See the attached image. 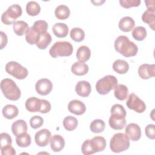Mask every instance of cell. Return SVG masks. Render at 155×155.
<instances>
[{"mask_svg":"<svg viewBox=\"0 0 155 155\" xmlns=\"http://www.w3.org/2000/svg\"><path fill=\"white\" fill-rule=\"evenodd\" d=\"M114 48L116 51L127 58L136 56L138 51L137 45L130 41L129 38L124 35L119 36L116 39Z\"/></svg>","mask_w":155,"mask_h":155,"instance_id":"cell-1","label":"cell"},{"mask_svg":"<svg viewBox=\"0 0 155 155\" xmlns=\"http://www.w3.org/2000/svg\"><path fill=\"white\" fill-rule=\"evenodd\" d=\"M106 140L102 136H95L91 139L85 140L81 147V151L85 155L102 151L106 147Z\"/></svg>","mask_w":155,"mask_h":155,"instance_id":"cell-2","label":"cell"},{"mask_svg":"<svg viewBox=\"0 0 155 155\" xmlns=\"http://www.w3.org/2000/svg\"><path fill=\"white\" fill-rule=\"evenodd\" d=\"M1 89L4 96L10 101H17L21 97V90L11 79L5 78L1 82Z\"/></svg>","mask_w":155,"mask_h":155,"instance_id":"cell-3","label":"cell"},{"mask_svg":"<svg viewBox=\"0 0 155 155\" xmlns=\"http://www.w3.org/2000/svg\"><path fill=\"white\" fill-rule=\"evenodd\" d=\"M130 147V140L128 136L122 133H117L111 137L110 142V148L113 153H119L124 151Z\"/></svg>","mask_w":155,"mask_h":155,"instance_id":"cell-4","label":"cell"},{"mask_svg":"<svg viewBox=\"0 0 155 155\" xmlns=\"http://www.w3.org/2000/svg\"><path fill=\"white\" fill-rule=\"evenodd\" d=\"M73 51V47L71 44L68 41L56 42L50 48L49 53L54 58L58 56H70Z\"/></svg>","mask_w":155,"mask_h":155,"instance_id":"cell-5","label":"cell"},{"mask_svg":"<svg viewBox=\"0 0 155 155\" xmlns=\"http://www.w3.org/2000/svg\"><path fill=\"white\" fill-rule=\"evenodd\" d=\"M117 84V78L113 75H107L99 79L96 84L97 92L102 95H105L114 88Z\"/></svg>","mask_w":155,"mask_h":155,"instance_id":"cell-6","label":"cell"},{"mask_svg":"<svg viewBox=\"0 0 155 155\" xmlns=\"http://www.w3.org/2000/svg\"><path fill=\"white\" fill-rule=\"evenodd\" d=\"M22 13V8L19 5L13 4L2 14L1 21L5 25L13 24L15 20L21 16Z\"/></svg>","mask_w":155,"mask_h":155,"instance_id":"cell-7","label":"cell"},{"mask_svg":"<svg viewBox=\"0 0 155 155\" xmlns=\"http://www.w3.org/2000/svg\"><path fill=\"white\" fill-rule=\"evenodd\" d=\"M6 72L18 79H24L28 76V70L19 63L15 61L8 62L5 67Z\"/></svg>","mask_w":155,"mask_h":155,"instance_id":"cell-8","label":"cell"},{"mask_svg":"<svg viewBox=\"0 0 155 155\" xmlns=\"http://www.w3.org/2000/svg\"><path fill=\"white\" fill-rule=\"evenodd\" d=\"M126 104L129 109L133 110L138 113H142L146 110L145 102L134 93H131L129 95Z\"/></svg>","mask_w":155,"mask_h":155,"instance_id":"cell-9","label":"cell"},{"mask_svg":"<svg viewBox=\"0 0 155 155\" xmlns=\"http://www.w3.org/2000/svg\"><path fill=\"white\" fill-rule=\"evenodd\" d=\"M53 84L47 78H42L38 80L35 85V89L36 92L42 96L48 94L52 90Z\"/></svg>","mask_w":155,"mask_h":155,"instance_id":"cell-10","label":"cell"},{"mask_svg":"<svg viewBox=\"0 0 155 155\" xmlns=\"http://www.w3.org/2000/svg\"><path fill=\"white\" fill-rule=\"evenodd\" d=\"M51 136L50 131L46 128H43L37 131L35 136V140L36 145L39 147L47 146L50 141Z\"/></svg>","mask_w":155,"mask_h":155,"instance_id":"cell-11","label":"cell"},{"mask_svg":"<svg viewBox=\"0 0 155 155\" xmlns=\"http://www.w3.org/2000/svg\"><path fill=\"white\" fill-rule=\"evenodd\" d=\"M125 134L132 141H137L141 137L140 127L135 123H130L126 126Z\"/></svg>","mask_w":155,"mask_h":155,"instance_id":"cell-12","label":"cell"},{"mask_svg":"<svg viewBox=\"0 0 155 155\" xmlns=\"http://www.w3.org/2000/svg\"><path fill=\"white\" fill-rule=\"evenodd\" d=\"M109 125L111 128L116 130H122L126 125L125 116L120 114H111L108 120Z\"/></svg>","mask_w":155,"mask_h":155,"instance_id":"cell-13","label":"cell"},{"mask_svg":"<svg viewBox=\"0 0 155 155\" xmlns=\"http://www.w3.org/2000/svg\"><path fill=\"white\" fill-rule=\"evenodd\" d=\"M139 76L143 79H148L155 76V65L143 64L138 68Z\"/></svg>","mask_w":155,"mask_h":155,"instance_id":"cell-14","label":"cell"},{"mask_svg":"<svg viewBox=\"0 0 155 155\" xmlns=\"http://www.w3.org/2000/svg\"><path fill=\"white\" fill-rule=\"evenodd\" d=\"M69 111L76 115H82L86 111L85 105L81 101L74 99L71 101L68 105Z\"/></svg>","mask_w":155,"mask_h":155,"instance_id":"cell-15","label":"cell"},{"mask_svg":"<svg viewBox=\"0 0 155 155\" xmlns=\"http://www.w3.org/2000/svg\"><path fill=\"white\" fill-rule=\"evenodd\" d=\"M75 91L79 96L88 97L91 91V85L86 81H79L76 85Z\"/></svg>","mask_w":155,"mask_h":155,"instance_id":"cell-16","label":"cell"},{"mask_svg":"<svg viewBox=\"0 0 155 155\" xmlns=\"http://www.w3.org/2000/svg\"><path fill=\"white\" fill-rule=\"evenodd\" d=\"M25 107L29 112H40L42 107V100L36 97L28 98L25 103Z\"/></svg>","mask_w":155,"mask_h":155,"instance_id":"cell-17","label":"cell"},{"mask_svg":"<svg viewBox=\"0 0 155 155\" xmlns=\"http://www.w3.org/2000/svg\"><path fill=\"white\" fill-rule=\"evenodd\" d=\"M65 146V140L59 134L53 135L50 139V147L54 152L61 151Z\"/></svg>","mask_w":155,"mask_h":155,"instance_id":"cell-18","label":"cell"},{"mask_svg":"<svg viewBox=\"0 0 155 155\" xmlns=\"http://www.w3.org/2000/svg\"><path fill=\"white\" fill-rule=\"evenodd\" d=\"M51 40L52 38L49 33L46 32L41 33L37 38L36 45L39 49L44 50L49 45L51 42Z\"/></svg>","mask_w":155,"mask_h":155,"instance_id":"cell-19","label":"cell"},{"mask_svg":"<svg viewBox=\"0 0 155 155\" xmlns=\"http://www.w3.org/2000/svg\"><path fill=\"white\" fill-rule=\"evenodd\" d=\"M13 134L16 137L27 131V124L22 119H19L14 122L12 125Z\"/></svg>","mask_w":155,"mask_h":155,"instance_id":"cell-20","label":"cell"},{"mask_svg":"<svg viewBox=\"0 0 155 155\" xmlns=\"http://www.w3.org/2000/svg\"><path fill=\"white\" fill-rule=\"evenodd\" d=\"M52 31L56 37L59 38H62L66 37L68 35V27L65 23L57 22L53 25L52 27Z\"/></svg>","mask_w":155,"mask_h":155,"instance_id":"cell-21","label":"cell"},{"mask_svg":"<svg viewBox=\"0 0 155 155\" xmlns=\"http://www.w3.org/2000/svg\"><path fill=\"white\" fill-rule=\"evenodd\" d=\"M134 25L135 22L132 18L125 16L120 19L118 26L120 30L124 32H129L133 29Z\"/></svg>","mask_w":155,"mask_h":155,"instance_id":"cell-22","label":"cell"},{"mask_svg":"<svg viewBox=\"0 0 155 155\" xmlns=\"http://www.w3.org/2000/svg\"><path fill=\"white\" fill-rule=\"evenodd\" d=\"M88 66L82 62H74L71 68V72L77 76H84L86 74L88 71Z\"/></svg>","mask_w":155,"mask_h":155,"instance_id":"cell-23","label":"cell"},{"mask_svg":"<svg viewBox=\"0 0 155 155\" xmlns=\"http://www.w3.org/2000/svg\"><path fill=\"white\" fill-rule=\"evenodd\" d=\"M2 113L4 117L6 119H13L18 115L19 110L16 106L14 105L8 104L3 107Z\"/></svg>","mask_w":155,"mask_h":155,"instance_id":"cell-24","label":"cell"},{"mask_svg":"<svg viewBox=\"0 0 155 155\" xmlns=\"http://www.w3.org/2000/svg\"><path fill=\"white\" fill-rule=\"evenodd\" d=\"M13 28L15 33L21 36L26 34L30 28L26 22L24 21H17L13 24Z\"/></svg>","mask_w":155,"mask_h":155,"instance_id":"cell-25","label":"cell"},{"mask_svg":"<svg viewBox=\"0 0 155 155\" xmlns=\"http://www.w3.org/2000/svg\"><path fill=\"white\" fill-rule=\"evenodd\" d=\"M113 69L120 74L126 73L129 70V65L127 62L123 59H117L113 64Z\"/></svg>","mask_w":155,"mask_h":155,"instance_id":"cell-26","label":"cell"},{"mask_svg":"<svg viewBox=\"0 0 155 155\" xmlns=\"http://www.w3.org/2000/svg\"><path fill=\"white\" fill-rule=\"evenodd\" d=\"M114 89V94L116 99L119 101H124L127 98L128 90L126 85L124 84H117Z\"/></svg>","mask_w":155,"mask_h":155,"instance_id":"cell-27","label":"cell"},{"mask_svg":"<svg viewBox=\"0 0 155 155\" xmlns=\"http://www.w3.org/2000/svg\"><path fill=\"white\" fill-rule=\"evenodd\" d=\"M91 56L90 49L86 45H82L78 48L76 52V58L80 62L87 61Z\"/></svg>","mask_w":155,"mask_h":155,"instance_id":"cell-28","label":"cell"},{"mask_svg":"<svg viewBox=\"0 0 155 155\" xmlns=\"http://www.w3.org/2000/svg\"><path fill=\"white\" fill-rule=\"evenodd\" d=\"M54 14L58 19H66L70 15V8L65 5H59L56 8Z\"/></svg>","mask_w":155,"mask_h":155,"instance_id":"cell-29","label":"cell"},{"mask_svg":"<svg viewBox=\"0 0 155 155\" xmlns=\"http://www.w3.org/2000/svg\"><path fill=\"white\" fill-rule=\"evenodd\" d=\"M16 144L22 148H25L28 147L31 143V139L29 134L27 132L22 133L16 137Z\"/></svg>","mask_w":155,"mask_h":155,"instance_id":"cell-30","label":"cell"},{"mask_svg":"<svg viewBox=\"0 0 155 155\" xmlns=\"http://www.w3.org/2000/svg\"><path fill=\"white\" fill-rule=\"evenodd\" d=\"M26 12L30 16H36L41 12V7L36 1H29L26 5Z\"/></svg>","mask_w":155,"mask_h":155,"instance_id":"cell-31","label":"cell"},{"mask_svg":"<svg viewBox=\"0 0 155 155\" xmlns=\"http://www.w3.org/2000/svg\"><path fill=\"white\" fill-rule=\"evenodd\" d=\"M142 20L143 22L148 24L149 27L153 30H154V24H155L154 12H152L147 10L142 14Z\"/></svg>","mask_w":155,"mask_h":155,"instance_id":"cell-32","label":"cell"},{"mask_svg":"<svg viewBox=\"0 0 155 155\" xmlns=\"http://www.w3.org/2000/svg\"><path fill=\"white\" fill-rule=\"evenodd\" d=\"M105 124L102 119H94L90 125V130L94 133H100L104 131Z\"/></svg>","mask_w":155,"mask_h":155,"instance_id":"cell-33","label":"cell"},{"mask_svg":"<svg viewBox=\"0 0 155 155\" xmlns=\"http://www.w3.org/2000/svg\"><path fill=\"white\" fill-rule=\"evenodd\" d=\"M78 124V121L77 119L71 116L65 117L63 120V126L68 131H73L76 129Z\"/></svg>","mask_w":155,"mask_h":155,"instance_id":"cell-34","label":"cell"},{"mask_svg":"<svg viewBox=\"0 0 155 155\" xmlns=\"http://www.w3.org/2000/svg\"><path fill=\"white\" fill-rule=\"evenodd\" d=\"M31 27L34 31L39 35L41 33L47 32L48 29V23L44 20H38L35 21Z\"/></svg>","mask_w":155,"mask_h":155,"instance_id":"cell-35","label":"cell"},{"mask_svg":"<svg viewBox=\"0 0 155 155\" xmlns=\"http://www.w3.org/2000/svg\"><path fill=\"white\" fill-rule=\"evenodd\" d=\"M132 36L138 41H142L147 36V30L142 26H137L133 29Z\"/></svg>","mask_w":155,"mask_h":155,"instance_id":"cell-36","label":"cell"},{"mask_svg":"<svg viewBox=\"0 0 155 155\" xmlns=\"http://www.w3.org/2000/svg\"><path fill=\"white\" fill-rule=\"evenodd\" d=\"M70 38L75 42H81L85 38V33L82 29L78 27L73 28L70 33Z\"/></svg>","mask_w":155,"mask_h":155,"instance_id":"cell-37","label":"cell"},{"mask_svg":"<svg viewBox=\"0 0 155 155\" xmlns=\"http://www.w3.org/2000/svg\"><path fill=\"white\" fill-rule=\"evenodd\" d=\"M44 123V119L42 117L36 115L30 119V125L33 129H37L42 127Z\"/></svg>","mask_w":155,"mask_h":155,"instance_id":"cell-38","label":"cell"},{"mask_svg":"<svg viewBox=\"0 0 155 155\" xmlns=\"http://www.w3.org/2000/svg\"><path fill=\"white\" fill-rule=\"evenodd\" d=\"M38 36V35L33 31L31 27H30L27 33L25 34V40L28 44L31 45L36 44Z\"/></svg>","mask_w":155,"mask_h":155,"instance_id":"cell-39","label":"cell"},{"mask_svg":"<svg viewBox=\"0 0 155 155\" xmlns=\"http://www.w3.org/2000/svg\"><path fill=\"white\" fill-rule=\"evenodd\" d=\"M0 140V148H2L7 146L12 145V139L11 136L7 133H1Z\"/></svg>","mask_w":155,"mask_h":155,"instance_id":"cell-40","label":"cell"},{"mask_svg":"<svg viewBox=\"0 0 155 155\" xmlns=\"http://www.w3.org/2000/svg\"><path fill=\"white\" fill-rule=\"evenodd\" d=\"M140 0H120V5L124 8H129L133 7H138L140 4Z\"/></svg>","mask_w":155,"mask_h":155,"instance_id":"cell-41","label":"cell"},{"mask_svg":"<svg viewBox=\"0 0 155 155\" xmlns=\"http://www.w3.org/2000/svg\"><path fill=\"white\" fill-rule=\"evenodd\" d=\"M111 114H120L124 116H126L127 112L124 108V107L118 104H114L111 108Z\"/></svg>","mask_w":155,"mask_h":155,"instance_id":"cell-42","label":"cell"},{"mask_svg":"<svg viewBox=\"0 0 155 155\" xmlns=\"http://www.w3.org/2000/svg\"><path fill=\"white\" fill-rule=\"evenodd\" d=\"M145 133L147 137L154 140L155 139V125L154 124H148L145 127Z\"/></svg>","mask_w":155,"mask_h":155,"instance_id":"cell-43","label":"cell"},{"mask_svg":"<svg viewBox=\"0 0 155 155\" xmlns=\"http://www.w3.org/2000/svg\"><path fill=\"white\" fill-rule=\"evenodd\" d=\"M41 100H42V107H41L40 113H44V114L48 113L50 111L51 108L50 103L45 99H41Z\"/></svg>","mask_w":155,"mask_h":155,"instance_id":"cell-44","label":"cell"},{"mask_svg":"<svg viewBox=\"0 0 155 155\" xmlns=\"http://www.w3.org/2000/svg\"><path fill=\"white\" fill-rule=\"evenodd\" d=\"M1 154L2 155H15L16 154V151L11 145L7 146L2 148H1Z\"/></svg>","mask_w":155,"mask_h":155,"instance_id":"cell-45","label":"cell"},{"mask_svg":"<svg viewBox=\"0 0 155 155\" xmlns=\"http://www.w3.org/2000/svg\"><path fill=\"white\" fill-rule=\"evenodd\" d=\"M1 34V46H0V49H3L4 47H5L7 44V36L6 35V34L3 32V31H1L0 32Z\"/></svg>","mask_w":155,"mask_h":155,"instance_id":"cell-46","label":"cell"},{"mask_svg":"<svg viewBox=\"0 0 155 155\" xmlns=\"http://www.w3.org/2000/svg\"><path fill=\"white\" fill-rule=\"evenodd\" d=\"M145 3L146 4L147 10L152 12H154L155 11V1L154 0H147L145 1Z\"/></svg>","mask_w":155,"mask_h":155,"instance_id":"cell-47","label":"cell"},{"mask_svg":"<svg viewBox=\"0 0 155 155\" xmlns=\"http://www.w3.org/2000/svg\"><path fill=\"white\" fill-rule=\"evenodd\" d=\"M92 3H93L94 4V5H102L103 3L105 2V1H91Z\"/></svg>","mask_w":155,"mask_h":155,"instance_id":"cell-48","label":"cell"}]
</instances>
